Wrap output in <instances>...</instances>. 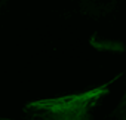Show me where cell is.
<instances>
[{
  "label": "cell",
  "instance_id": "1",
  "mask_svg": "<svg viewBox=\"0 0 126 120\" xmlns=\"http://www.w3.org/2000/svg\"><path fill=\"white\" fill-rule=\"evenodd\" d=\"M108 85L56 98L28 102L24 107L30 120H91L95 104L108 93Z\"/></svg>",
  "mask_w": 126,
  "mask_h": 120
},
{
  "label": "cell",
  "instance_id": "2",
  "mask_svg": "<svg viewBox=\"0 0 126 120\" xmlns=\"http://www.w3.org/2000/svg\"><path fill=\"white\" fill-rule=\"evenodd\" d=\"M3 120H11V119H3Z\"/></svg>",
  "mask_w": 126,
  "mask_h": 120
}]
</instances>
